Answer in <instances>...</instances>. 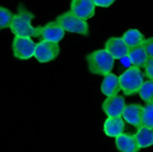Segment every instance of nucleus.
<instances>
[{
    "instance_id": "obj_1",
    "label": "nucleus",
    "mask_w": 153,
    "mask_h": 152,
    "mask_svg": "<svg viewBox=\"0 0 153 152\" xmlns=\"http://www.w3.org/2000/svg\"><path fill=\"white\" fill-rule=\"evenodd\" d=\"M34 15L22 5L19 7L18 12L13 15L10 25L11 32L15 37L22 38H37L39 37L42 27H34L31 24V20Z\"/></svg>"
},
{
    "instance_id": "obj_2",
    "label": "nucleus",
    "mask_w": 153,
    "mask_h": 152,
    "mask_svg": "<svg viewBox=\"0 0 153 152\" xmlns=\"http://www.w3.org/2000/svg\"><path fill=\"white\" fill-rule=\"evenodd\" d=\"M88 70L91 73L105 76L111 72L115 65V58L104 50H97L86 56Z\"/></svg>"
},
{
    "instance_id": "obj_3",
    "label": "nucleus",
    "mask_w": 153,
    "mask_h": 152,
    "mask_svg": "<svg viewBox=\"0 0 153 152\" xmlns=\"http://www.w3.org/2000/svg\"><path fill=\"white\" fill-rule=\"evenodd\" d=\"M120 90L126 96H131L138 93L144 81V74L140 68L132 67L126 70L118 77Z\"/></svg>"
},
{
    "instance_id": "obj_4",
    "label": "nucleus",
    "mask_w": 153,
    "mask_h": 152,
    "mask_svg": "<svg viewBox=\"0 0 153 152\" xmlns=\"http://www.w3.org/2000/svg\"><path fill=\"white\" fill-rule=\"evenodd\" d=\"M56 22L64 29V31L77 33V34L83 36L88 35L89 28L85 20L79 18L71 11H67L59 15L56 18Z\"/></svg>"
},
{
    "instance_id": "obj_5",
    "label": "nucleus",
    "mask_w": 153,
    "mask_h": 152,
    "mask_svg": "<svg viewBox=\"0 0 153 152\" xmlns=\"http://www.w3.org/2000/svg\"><path fill=\"white\" fill-rule=\"evenodd\" d=\"M12 53L17 59L26 60L34 56L36 44L30 38L15 37L12 42Z\"/></svg>"
},
{
    "instance_id": "obj_6",
    "label": "nucleus",
    "mask_w": 153,
    "mask_h": 152,
    "mask_svg": "<svg viewBox=\"0 0 153 152\" xmlns=\"http://www.w3.org/2000/svg\"><path fill=\"white\" fill-rule=\"evenodd\" d=\"M58 54L59 46L56 42H47L42 39L36 44L34 56L41 63H47L54 60Z\"/></svg>"
},
{
    "instance_id": "obj_7",
    "label": "nucleus",
    "mask_w": 153,
    "mask_h": 152,
    "mask_svg": "<svg viewBox=\"0 0 153 152\" xmlns=\"http://www.w3.org/2000/svg\"><path fill=\"white\" fill-rule=\"evenodd\" d=\"M126 103L123 97L113 96L107 97L102 103V110L108 117H119L122 116Z\"/></svg>"
},
{
    "instance_id": "obj_8",
    "label": "nucleus",
    "mask_w": 153,
    "mask_h": 152,
    "mask_svg": "<svg viewBox=\"0 0 153 152\" xmlns=\"http://www.w3.org/2000/svg\"><path fill=\"white\" fill-rule=\"evenodd\" d=\"M105 50L115 59H121L128 56L130 47L126 44L121 38L113 37L105 42Z\"/></svg>"
},
{
    "instance_id": "obj_9",
    "label": "nucleus",
    "mask_w": 153,
    "mask_h": 152,
    "mask_svg": "<svg viewBox=\"0 0 153 152\" xmlns=\"http://www.w3.org/2000/svg\"><path fill=\"white\" fill-rule=\"evenodd\" d=\"M95 7L92 0H71V11L79 18L86 20L94 16Z\"/></svg>"
},
{
    "instance_id": "obj_10",
    "label": "nucleus",
    "mask_w": 153,
    "mask_h": 152,
    "mask_svg": "<svg viewBox=\"0 0 153 152\" xmlns=\"http://www.w3.org/2000/svg\"><path fill=\"white\" fill-rule=\"evenodd\" d=\"M65 35V31L57 22H51L46 24L43 27L41 28L39 37H42L43 41L52 42L58 43Z\"/></svg>"
},
{
    "instance_id": "obj_11",
    "label": "nucleus",
    "mask_w": 153,
    "mask_h": 152,
    "mask_svg": "<svg viewBox=\"0 0 153 152\" xmlns=\"http://www.w3.org/2000/svg\"><path fill=\"white\" fill-rule=\"evenodd\" d=\"M142 110L143 106L140 104H130L125 106L121 116L123 120L138 128L142 126Z\"/></svg>"
},
{
    "instance_id": "obj_12",
    "label": "nucleus",
    "mask_w": 153,
    "mask_h": 152,
    "mask_svg": "<svg viewBox=\"0 0 153 152\" xmlns=\"http://www.w3.org/2000/svg\"><path fill=\"white\" fill-rule=\"evenodd\" d=\"M125 123L121 116L108 117L103 124V133L108 137H117L123 133Z\"/></svg>"
},
{
    "instance_id": "obj_13",
    "label": "nucleus",
    "mask_w": 153,
    "mask_h": 152,
    "mask_svg": "<svg viewBox=\"0 0 153 152\" xmlns=\"http://www.w3.org/2000/svg\"><path fill=\"white\" fill-rule=\"evenodd\" d=\"M116 147L120 152H138L140 150L134 135L130 133H121L116 137Z\"/></svg>"
},
{
    "instance_id": "obj_14",
    "label": "nucleus",
    "mask_w": 153,
    "mask_h": 152,
    "mask_svg": "<svg viewBox=\"0 0 153 152\" xmlns=\"http://www.w3.org/2000/svg\"><path fill=\"white\" fill-rule=\"evenodd\" d=\"M101 90L102 94L106 97H113L117 95L120 91V85H119V78L114 73H108L104 76L102 80Z\"/></svg>"
},
{
    "instance_id": "obj_15",
    "label": "nucleus",
    "mask_w": 153,
    "mask_h": 152,
    "mask_svg": "<svg viewBox=\"0 0 153 152\" xmlns=\"http://www.w3.org/2000/svg\"><path fill=\"white\" fill-rule=\"evenodd\" d=\"M134 137L140 149L147 148L153 145V130L143 125L138 127Z\"/></svg>"
},
{
    "instance_id": "obj_16",
    "label": "nucleus",
    "mask_w": 153,
    "mask_h": 152,
    "mask_svg": "<svg viewBox=\"0 0 153 152\" xmlns=\"http://www.w3.org/2000/svg\"><path fill=\"white\" fill-rule=\"evenodd\" d=\"M128 57L131 63L134 67H138V68H144L146 63L149 60V56L142 45L130 49Z\"/></svg>"
},
{
    "instance_id": "obj_17",
    "label": "nucleus",
    "mask_w": 153,
    "mask_h": 152,
    "mask_svg": "<svg viewBox=\"0 0 153 152\" xmlns=\"http://www.w3.org/2000/svg\"><path fill=\"white\" fill-rule=\"evenodd\" d=\"M121 39H123V42L129 46L130 49L142 45L144 39H145L142 33L135 28L127 30L123 34Z\"/></svg>"
},
{
    "instance_id": "obj_18",
    "label": "nucleus",
    "mask_w": 153,
    "mask_h": 152,
    "mask_svg": "<svg viewBox=\"0 0 153 152\" xmlns=\"http://www.w3.org/2000/svg\"><path fill=\"white\" fill-rule=\"evenodd\" d=\"M138 93L145 102H153V80L149 79V80L144 82Z\"/></svg>"
},
{
    "instance_id": "obj_19",
    "label": "nucleus",
    "mask_w": 153,
    "mask_h": 152,
    "mask_svg": "<svg viewBox=\"0 0 153 152\" xmlns=\"http://www.w3.org/2000/svg\"><path fill=\"white\" fill-rule=\"evenodd\" d=\"M142 125L153 130V102L147 103L143 107Z\"/></svg>"
},
{
    "instance_id": "obj_20",
    "label": "nucleus",
    "mask_w": 153,
    "mask_h": 152,
    "mask_svg": "<svg viewBox=\"0 0 153 152\" xmlns=\"http://www.w3.org/2000/svg\"><path fill=\"white\" fill-rule=\"evenodd\" d=\"M12 13L4 7L0 6V29H5L10 27L13 19Z\"/></svg>"
},
{
    "instance_id": "obj_21",
    "label": "nucleus",
    "mask_w": 153,
    "mask_h": 152,
    "mask_svg": "<svg viewBox=\"0 0 153 152\" xmlns=\"http://www.w3.org/2000/svg\"><path fill=\"white\" fill-rule=\"evenodd\" d=\"M146 53L149 56V58H153V38H149L144 39L142 43Z\"/></svg>"
},
{
    "instance_id": "obj_22",
    "label": "nucleus",
    "mask_w": 153,
    "mask_h": 152,
    "mask_svg": "<svg viewBox=\"0 0 153 152\" xmlns=\"http://www.w3.org/2000/svg\"><path fill=\"white\" fill-rule=\"evenodd\" d=\"M145 75L150 80H153V58H149L148 62L145 65Z\"/></svg>"
},
{
    "instance_id": "obj_23",
    "label": "nucleus",
    "mask_w": 153,
    "mask_h": 152,
    "mask_svg": "<svg viewBox=\"0 0 153 152\" xmlns=\"http://www.w3.org/2000/svg\"><path fill=\"white\" fill-rule=\"evenodd\" d=\"M116 0H92L95 6L100 7V8H108L111 5L115 3Z\"/></svg>"
}]
</instances>
